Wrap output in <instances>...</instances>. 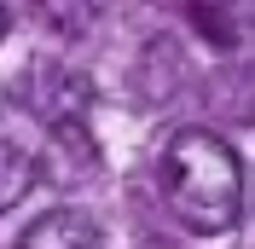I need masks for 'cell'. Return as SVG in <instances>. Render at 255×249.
Here are the masks:
<instances>
[{
	"instance_id": "6da1fadb",
	"label": "cell",
	"mask_w": 255,
	"mask_h": 249,
	"mask_svg": "<svg viewBox=\"0 0 255 249\" xmlns=\"http://www.w3.org/2000/svg\"><path fill=\"white\" fill-rule=\"evenodd\" d=\"M157 180H162L168 209L180 215V226H191L197 238H221L244 220L238 151L209 127H186V133L168 139V151L157 162Z\"/></svg>"
},
{
	"instance_id": "7a4b0ae2",
	"label": "cell",
	"mask_w": 255,
	"mask_h": 249,
	"mask_svg": "<svg viewBox=\"0 0 255 249\" xmlns=\"http://www.w3.org/2000/svg\"><path fill=\"white\" fill-rule=\"evenodd\" d=\"M23 105L41 116L47 127H81V116L93 110V81L76 76V70H35L29 87H23Z\"/></svg>"
},
{
	"instance_id": "3957f363",
	"label": "cell",
	"mask_w": 255,
	"mask_h": 249,
	"mask_svg": "<svg viewBox=\"0 0 255 249\" xmlns=\"http://www.w3.org/2000/svg\"><path fill=\"white\" fill-rule=\"evenodd\" d=\"M17 249H105V226L87 220L81 209H52L23 226Z\"/></svg>"
},
{
	"instance_id": "277c9868",
	"label": "cell",
	"mask_w": 255,
	"mask_h": 249,
	"mask_svg": "<svg viewBox=\"0 0 255 249\" xmlns=\"http://www.w3.org/2000/svg\"><path fill=\"white\" fill-rule=\"evenodd\" d=\"M191 23H197L215 47H238L244 29H250V0H197V6H191Z\"/></svg>"
},
{
	"instance_id": "5b68a950",
	"label": "cell",
	"mask_w": 255,
	"mask_h": 249,
	"mask_svg": "<svg viewBox=\"0 0 255 249\" xmlns=\"http://www.w3.org/2000/svg\"><path fill=\"white\" fill-rule=\"evenodd\" d=\"M29 6H35V17H41L52 35H70V41L87 35L99 17H105V0H29Z\"/></svg>"
},
{
	"instance_id": "8992f818",
	"label": "cell",
	"mask_w": 255,
	"mask_h": 249,
	"mask_svg": "<svg viewBox=\"0 0 255 249\" xmlns=\"http://www.w3.org/2000/svg\"><path fill=\"white\" fill-rule=\"evenodd\" d=\"M35 156L23 151L17 139H0V215L12 209V203H23L29 197V186H35Z\"/></svg>"
},
{
	"instance_id": "52a82bcc",
	"label": "cell",
	"mask_w": 255,
	"mask_h": 249,
	"mask_svg": "<svg viewBox=\"0 0 255 249\" xmlns=\"http://www.w3.org/2000/svg\"><path fill=\"white\" fill-rule=\"evenodd\" d=\"M6 29H12V12H6V6H0V35H6Z\"/></svg>"
},
{
	"instance_id": "ba28073f",
	"label": "cell",
	"mask_w": 255,
	"mask_h": 249,
	"mask_svg": "<svg viewBox=\"0 0 255 249\" xmlns=\"http://www.w3.org/2000/svg\"><path fill=\"white\" fill-rule=\"evenodd\" d=\"M139 249H168V244H157V238H151V244H139Z\"/></svg>"
}]
</instances>
